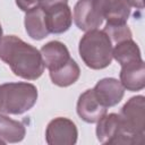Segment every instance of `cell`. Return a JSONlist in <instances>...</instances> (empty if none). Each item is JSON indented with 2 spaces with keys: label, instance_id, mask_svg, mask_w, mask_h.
I'll list each match as a JSON object with an SVG mask.
<instances>
[{
  "label": "cell",
  "instance_id": "3957f363",
  "mask_svg": "<svg viewBox=\"0 0 145 145\" xmlns=\"http://www.w3.org/2000/svg\"><path fill=\"white\" fill-rule=\"evenodd\" d=\"M37 88L26 82L0 85V112L5 114H23L31 110L37 101Z\"/></svg>",
  "mask_w": 145,
  "mask_h": 145
},
{
  "label": "cell",
  "instance_id": "5b68a950",
  "mask_svg": "<svg viewBox=\"0 0 145 145\" xmlns=\"http://www.w3.org/2000/svg\"><path fill=\"white\" fill-rule=\"evenodd\" d=\"M96 137L102 144L116 145H131L135 144L134 139L123 133L121 127L120 117L117 113L104 114L96 126Z\"/></svg>",
  "mask_w": 145,
  "mask_h": 145
},
{
  "label": "cell",
  "instance_id": "52a82bcc",
  "mask_svg": "<svg viewBox=\"0 0 145 145\" xmlns=\"http://www.w3.org/2000/svg\"><path fill=\"white\" fill-rule=\"evenodd\" d=\"M93 3L106 23L125 24L130 16V6L127 0H93Z\"/></svg>",
  "mask_w": 145,
  "mask_h": 145
},
{
  "label": "cell",
  "instance_id": "2e32d148",
  "mask_svg": "<svg viewBox=\"0 0 145 145\" xmlns=\"http://www.w3.org/2000/svg\"><path fill=\"white\" fill-rule=\"evenodd\" d=\"M26 128L23 122L10 119L0 112V139L5 143H18L24 139Z\"/></svg>",
  "mask_w": 145,
  "mask_h": 145
},
{
  "label": "cell",
  "instance_id": "277c9868",
  "mask_svg": "<svg viewBox=\"0 0 145 145\" xmlns=\"http://www.w3.org/2000/svg\"><path fill=\"white\" fill-rule=\"evenodd\" d=\"M119 117L123 133L131 137L135 144L143 143L145 135V97L143 95L130 97L121 108Z\"/></svg>",
  "mask_w": 145,
  "mask_h": 145
},
{
  "label": "cell",
  "instance_id": "6da1fadb",
  "mask_svg": "<svg viewBox=\"0 0 145 145\" xmlns=\"http://www.w3.org/2000/svg\"><path fill=\"white\" fill-rule=\"evenodd\" d=\"M0 59L16 76L27 80L40 78L45 68L40 50L15 35L0 40Z\"/></svg>",
  "mask_w": 145,
  "mask_h": 145
},
{
  "label": "cell",
  "instance_id": "4fadbf2b",
  "mask_svg": "<svg viewBox=\"0 0 145 145\" xmlns=\"http://www.w3.org/2000/svg\"><path fill=\"white\" fill-rule=\"evenodd\" d=\"M120 83L125 89L130 92L142 91L145 87V63L139 61L136 63L122 66L120 70Z\"/></svg>",
  "mask_w": 145,
  "mask_h": 145
},
{
  "label": "cell",
  "instance_id": "d6986e66",
  "mask_svg": "<svg viewBox=\"0 0 145 145\" xmlns=\"http://www.w3.org/2000/svg\"><path fill=\"white\" fill-rule=\"evenodd\" d=\"M17 7L22 10V11H29L34 8L41 7V2L42 0H15Z\"/></svg>",
  "mask_w": 145,
  "mask_h": 145
},
{
  "label": "cell",
  "instance_id": "9a60e30c",
  "mask_svg": "<svg viewBox=\"0 0 145 145\" xmlns=\"http://www.w3.org/2000/svg\"><path fill=\"white\" fill-rule=\"evenodd\" d=\"M112 59H114L120 66H127L142 61V53L139 46L133 39L118 42L112 48Z\"/></svg>",
  "mask_w": 145,
  "mask_h": 145
},
{
  "label": "cell",
  "instance_id": "9c48e42d",
  "mask_svg": "<svg viewBox=\"0 0 145 145\" xmlns=\"http://www.w3.org/2000/svg\"><path fill=\"white\" fill-rule=\"evenodd\" d=\"M106 109L101 102L96 99L93 88L86 89L84 93H82L77 101V114L82 120H84L87 123H95L97 122L105 113Z\"/></svg>",
  "mask_w": 145,
  "mask_h": 145
},
{
  "label": "cell",
  "instance_id": "7402d4cb",
  "mask_svg": "<svg viewBox=\"0 0 145 145\" xmlns=\"http://www.w3.org/2000/svg\"><path fill=\"white\" fill-rule=\"evenodd\" d=\"M2 39V27H1V24H0V40Z\"/></svg>",
  "mask_w": 145,
  "mask_h": 145
},
{
  "label": "cell",
  "instance_id": "7c38bea8",
  "mask_svg": "<svg viewBox=\"0 0 145 145\" xmlns=\"http://www.w3.org/2000/svg\"><path fill=\"white\" fill-rule=\"evenodd\" d=\"M40 52L43 59L44 67L48 68L49 71L60 69L71 58L68 48L60 41L48 42L41 48Z\"/></svg>",
  "mask_w": 145,
  "mask_h": 145
},
{
  "label": "cell",
  "instance_id": "7a4b0ae2",
  "mask_svg": "<svg viewBox=\"0 0 145 145\" xmlns=\"http://www.w3.org/2000/svg\"><path fill=\"white\" fill-rule=\"evenodd\" d=\"M112 42L104 31L86 32L78 44V52L84 63L94 70L104 69L112 61Z\"/></svg>",
  "mask_w": 145,
  "mask_h": 145
},
{
  "label": "cell",
  "instance_id": "30bf717a",
  "mask_svg": "<svg viewBox=\"0 0 145 145\" xmlns=\"http://www.w3.org/2000/svg\"><path fill=\"white\" fill-rule=\"evenodd\" d=\"M93 92L101 104L109 108L117 105L122 100L125 95V87L117 78L106 77L100 79L95 84Z\"/></svg>",
  "mask_w": 145,
  "mask_h": 145
},
{
  "label": "cell",
  "instance_id": "5bb4252c",
  "mask_svg": "<svg viewBox=\"0 0 145 145\" xmlns=\"http://www.w3.org/2000/svg\"><path fill=\"white\" fill-rule=\"evenodd\" d=\"M25 29L28 36L33 40L40 41L46 37L50 33L45 24V12L42 7L34 8L25 15Z\"/></svg>",
  "mask_w": 145,
  "mask_h": 145
},
{
  "label": "cell",
  "instance_id": "44dd1931",
  "mask_svg": "<svg viewBox=\"0 0 145 145\" xmlns=\"http://www.w3.org/2000/svg\"><path fill=\"white\" fill-rule=\"evenodd\" d=\"M127 2L129 3V6L135 7L136 9H144V0H127Z\"/></svg>",
  "mask_w": 145,
  "mask_h": 145
},
{
  "label": "cell",
  "instance_id": "ac0fdd59",
  "mask_svg": "<svg viewBox=\"0 0 145 145\" xmlns=\"http://www.w3.org/2000/svg\"><path fill=\"white\" fill-rule=\"evenodd\" d=\"M106 35L109 36V39L112 42V45H114L118 42H121L123 40H128V39H133V34L130 28L128 27V25L125 24H110L106 23L103 29Z\"/></svg>",
  "mask_w": 145,
  "mask_h": 145
},
{
  "label": "cell",
  "instance_id": "8fae6325",
  "mask_svg": "<svg viewBox=\"0 0 145 145\" xmlns=\"http://www.w3.org/2000/svg\"><path fill=\"white\" fill-rule=\"evenodd\" d=\"M74 22L79 29L88 32L97 29L103 18L96 11L93 0H78L74 7Z\"/></svg>",
  "mask_w": 145,
  "mask_h": 145
},
{
  "label": "cell",
  "instance_id": "e0dca14e",
  "mask_svg": "<svg viewBox=\"0 0 145 145\" xmlns=\"http://www.w3.org/2000/svg\"><path fill=\"white\" fill-rule=\"evenodd\" d=\"M52 83L59 87H67L77 82L80 76V68L77 62L70 58L69 61L58 70L49 71Z\"/></svg>",
  "mask_w": 145,
  "mask_h": 145
},
{
  "label": "cell",
  "instance_id": "ffe728a7",
  "mask_svg": "<svg viewBox=\"0 0 145 145\" xmlns=\"http://www.w3.org/2000/svg\"><path fill=\"white\" fill-rule=\"evenodd\" d=\"M68 0H42L41 2V7L43 9H46L53 5H57V3H67Z\"/></svg>",
  "mask_w": 145,
  "mask_h": 145
},
{
  "label": "cell",
  "instance_id": "ba28073f",
  "mask_svg": "<svg viewBox=\"0 0 145 145\" xmlns=\"http://www.w3.org/2000/svg\"><path fill=\"white\" fill-rule=\"evenodd\" d=\"M45 12V24L49 33L62 34L67 32L72 23V12L67 3H57L46 9Z\"/></svg>",
  "mask_w": 145,
  "mask_h": 145
},
{
  "label": "cell",
  "instance_id": "8992f818",
  "mask_svg": "<svg viewBox=\"0 0 145 145\" xmlns=\"http://www.w3.org/2000/svg\"><path fill=\"white\" fill-rule=\"evenodd\" d=\"M77 127L68 118H54L45 129V140L49 145H74L77 142Z\"/></svg>",
  "mask_w": 145,
  "mask_h": 145
}]
</instances>
